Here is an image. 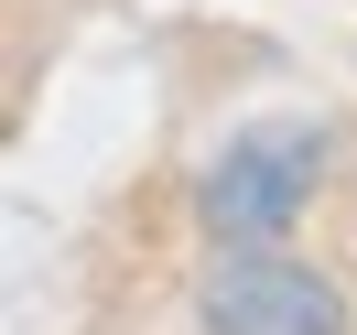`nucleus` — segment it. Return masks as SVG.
Listing matches in <instances>:
<instances>
[{"label":"nucleus","mask_w":357,"mask_h":335,"mask_svg":"<svg viewBox=\"0 0 357 335\" xmlns=\"http://www.w3.org/2000/svg\"><path fill=\"white\" fill-rule=\"evenodd\" d=\"M325 152H335L325 119H260V130H238L195 184V227L217 249H282L303 227L314 184H325Z\"/></svg>","instance_id":"nucleus-1"},{"label":"nucleus","mask_w":357,"mask_h":335,"mask_svg":"<svg viewBox=\"0 0 357 335\" xmlns=\"http://www.w3.org/2000/svg\"><path fill=\"white\" fill-rule=\"evenodd\" d=\"M206 335H357V303L335 270L292 260V249H227L195 292Z\"/></svg>","instance_id":"nucleus-2"}]
</instances>
